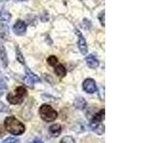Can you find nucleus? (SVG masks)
<instances>
[{
    "mask_svg": "<svg viewBox=\"0 0 153 143\" xmlns=\"http://www.w3.org/2000/svg\"><path fill=\"white\" fill-rule=\"evenodd\" d=\"M6 89H7L6 83H5L3 80H1V81H0V97L3 95V94H4L5 91H6Z\"/></svg>",
    "mask_w": 153,
    "mask_h": 143,
    "instance_id": "nucleus-18",
    "label": "nucleus"
},
{
    "mask_svg": "<svg viewBox=\"0 0 153 143\" xmlns=\"http://www.w3.org/2000/svg\"><path fill=\"white\" fill-rule=\"evenodd\" d=\"M16 1H26V0H16Z\"/></svg>",
    "mask_w": 153,
    "mask_h": 143,
    "instance_id": "nucleus-23",
    "label": "nucleus"
},
{
    "mask_svg": "<svg viewBox=\"0 0 153 143\" xmlns=\"http://www.w3.org/2000/svg\"><path fill=\"white\" fill-rule=\"evenodd\" d=\"M3 143H19V140L16 139V138H13V137H10L7 138L6 140H4Z\"/></svg>",
    "mask_w": 153,
    "mask_h": 143,
    "instance_id": "nucleus-21",
    "label": "nucleus"
},
{
    "mask_svg": "<svg viewBox=\"0 0 153 143\" xmlns=\"http://www.w3.org/2000/svg\"><path fill=\"white\" fill-rule=\"evenodd\" d=\"M31 143H43L41 140H38V139H36V140H33V141H32Z\"/></svg>",
    "mask_w": 153,
    "mask_h": 143,
    "instance_id": "nucleus-22",
    "label": "nucleus"
},
{
    "mask_svg": "<svg viewBox=\"0 0 153 143\" xmlns=\"http://www.w3.org/2000/svg\"><path fill=\"white\" fill-rule=\"evenodd\" d=\"M59 143H75V140H74V138L72 136H66L61 138V140L59 141Z\"/></svg>",
    "mask_w": 153,
    "mask_h": 143,
    "instance_id": "nucleus-17",
    "label": "nucleus"
},
{
    "mask_svg": "<svg viewBox=\"0 0 153 143\" xmlns=\"http://www.w3.org/2000/svg\"><path fill=\"white\" fill-rule=\"evenodd\" d=\"M104 11H102V13H100V14H99V19H100V24H102V27H104V25H105V21H104V17H105V15H104Z\"/></svg>",
    "mask_w": 153,
    "mask_h": 143,
    "instance_id": "nucleus-20",
    "label": "nucleus"
},
{
    "mask_svg": "<svg viewBox=\"0 0 153 143\" xmlns=\"http://www.w3.org/2000/svg\"><path fill=\"white\" fill-rule=\"evenodd\" d=\"M74 106L76 109H79V110H84L87 106V102L83 97H78L74 102Z\"/></svg>",
    "mask_w": 153,
    "mask_h": 143,
    "instance_id": "nucleus-12",
    "label": "nucleus"
},
{
    "mask_svg": "<svg viewBox=\"0 0 153 143\" xmlns=\"http://www.w3.org/2000/svg\"><path fill=\"white\" fill-rule=\"evenodd\" d=\"M104 116H105V111L104 109H102L100 112H98L91 119L90 122V128L93 132H95L98 135H102L104 133Z\"/></svg>",
    "mask_w": 153,
    "mask_h": 143,
    "instance_id": "nucleus-2",
    "label": "nucleus"
},
{
    "mask_svg": "<svg viewBox=\"0 0 153 143\" xmlns=\"http://www.w3.org/2000/svg\"><path fill=\"white\" fill-rule=\"evenodd\" d=\"M85 61H86V64H87V66L91 69H97L98 67L100 66V61L92 55H88L87 57H86Z\"/></svg>",
    "mask_w": 153,
    "mask_h": 143,
    "instance_id": "nucleus-9",
    "label": "nucleus"
},
{
    "mask_svg": "<svg viewBox=\"0 0 153 143\" xmlns=\"http://www.w3.org/2000/svg\"><path fill=\"white\" fill-rule=\"evenodd\" d=\"M16 55H17V59H18V61L20 62L21 64H25V61H24V57L21 55V52H20V51L18 50V48L16 47Z\"/></svg>",
    "mask_w": 153,
    "mask_h": 143,
    "instance_id": "nucleus-19",
    "label": "nucleus"
},
{
    "mask_svg": "<svg viewBox=\"0 0 153 143\" xmlns=\"http://www.w3.org/2000/svg\"><path fill=\"white\" fill-rule=\"evenodd\" d=\"M62 132V128L59 124H54L49 128V133L54 137H57Z\"/></svg>",
    "mask_w": 153,
    "mask_h": 143,
    "instance_id": "nucleus-10",
    "label": "nucleus"
},
{
    "mask_svg": "<svg viewBox=\"0 0 153 143\" xmlns=\"http://www.w3.org/2000/svg\"><path fill=\"white\" fill-rule=\"evenodd\" d=\"M26 95H27V90L24 87H22V86H20V87H17L13 92L8 94L7 100L13 105H18L23 102L24 97Z\"/></svg>",
    "mask_w": 153,
    "mask_h": 143,
    "instance_id": "nucleus-3",
    "label": "nucleus"
},
{
    "mask_svg": "<svg viewBox=\"0 0 153 143\" xmlns=\"http://www.w3.org/2000/svg\"><path fill=\"white\" fill-rule=\"evenodd\" d=\"M13 32L16 33V35H25V33H26L27 25H26V23L24 22V21L17 20L16 23L13 25Z\"/></svg>",
    "mask_w": 153,
    "mask_h": 143,
    "instance_id": "nucleus-8",
    "label": "nucleus"
},
{
    "mask_svg": "<svg viewBox=\"0 0 153 143\" xmlns=\"http://www.w3.org/2000/svg\"><path fill=\"white\" fill-rule=\"evenodd\" d=\"M39 116L42 120H44L45 122H53L56 119L57 113L50 105L43 104L39 108Z\"/></svg>",
    "mask_w": 153,
    "mask_h": 143,
    "instance_id": "nucleus-4",
    "label": "nucleus"
},
{
    "mask_svg": "<svg viewBox=\"0 0 153 143\" xmlns=\"http://www.w3.org/2000/svg\"><path fill=\"white\" fill-rule=\"evenodd\" d=\"M7 35H9V27L5 24L0 23V36L5 39V37Z\"/></svg>",
    "mask_w": 153,
    "mask_h": 143,
    "instance_id": "nucleus-15",
    "label": "nucleus"
},
{
    "mask_svg": "<svg viewBox=\"0 0 153 143\" xmlns=\"http://www.w3.org/2000/svg\"><path fill=\"white\" fill-rule=\"evenodd\" d=\"M39 81H40V79L36 74H35L32 71L26 68V74H25V77H24V83H25L28 87L33 88L35 84L39 82Z\"/></svg>",
    "mask_w": 153,
    "mask_h": 143,
    "instance_id": "nucleus-5",
    "label": "nucleus"
},
{
    "mask_svg": "<svg viewBox=\"0 0 153 143\" xmlns=\"http://www.w3.org/2000/svg\"><path fill=\"white\" fill-rule=\"evenodd\" d=\"M75 32H76V35H78V46H79V49L80 52L82 55H86L87 54L88 48H87V43H86V40H85L83 35L79 30H76Z\"/></svg>",
    "mask_w": 153,
    "mask_h": 143,
    "instance_id": "nucleus-6",
    "label": "nucleus"
},
{
    "mask_svg": "<svg viewBox=\"0 0 153 143\" xmlns=\"http://www.w3.org/2000/svg\"><path fill=\"white\" fill-rule=\"evenodd\" d=\"M0 60H1V62H2V64H3L4 67L8 66L9 59H8L6 49H5L3 45H0Z\"/></svg>",
    "mask_w": 153,
    "mask_h": 143,
    "instance_id": "nucleus-11",
    "label": "nucleus"
},
{
    "mask_svg": "<svg viewBox=\"0 0 153 143\" xmlns=\"http://www.w3.org/2000/svg\"><path fill=\"white\" fill-rule=\"evenodd\" d=\"M11 13L8 11H6L5 9L0 8V21H9L11 19Z\"/></svg>",
    "mask_w": 153,
    "mask_h": 143,
    "instance_id": "nucleus-14",
    "label": "nucleus"
},
{
    "mask_svg": "<svg viewBox=\"0 0 153 143\" xmlns=\"http://www.w3.org/2000/svg\"><path fill=\"white\" fill-rule=\"evenodd\" d=\"M66 69L63 65L61 64H56L55 66V74L59 76V77H64L66 75Z\"/></svg>",
    "mask_w": 153,
    "mask_h": 143,
    "instance_id": "nucleus-13",
    "label": "nucleus"
},
{
    "mask_svg": "<svg viewBox=\"0 0 153 143\" xmlns=\"http://www.w3.org/2000/svg\"><path fill=\"white\" fill-rule=\"evenodd\" d=\"M4 127L6 131L13 136H20L25 132V126L14 116H8L5 118Z\"/></svg>",
    "mask_w": 153,
    "mask_h": 143,
    "instance_id": "nucleus-1",
    "label": "nucleus"
},
{
    "mask_svg": "<svg viewBox=\"0 0 153 143\" xmlns=\"http://www.w3.org/2000/svg\"><path fill=\"white\" fill-rule=\"evenodd\" d=\"M82 88L84 90V92H86L87 94H94L97 92V90H98L95 80L91 78H87L83 81Z\"/></svg>",
    "mask_w": 153,
    "mask_h": 143,
    "instance_id": "nucleus-7",
    "label": "nucleus"
},
{
    "mask_svg": "<svg viewBox=\"0 0 153 143\" xmlns=\"http://www.w3.org/2000/svg\"><path fill=\"white\" fill-rule=\"evenodd\" d=\"M47 62H48V64H49V65L54 67V66H56L57 64V58H56V56H54V55H51V56L48 57Z\"/></svg>",
    "mask_w": 153,
    "mask_h": 143,
    "instance_id": "nucleus-16",
    "label": "nucleus"
}]
</instances>
